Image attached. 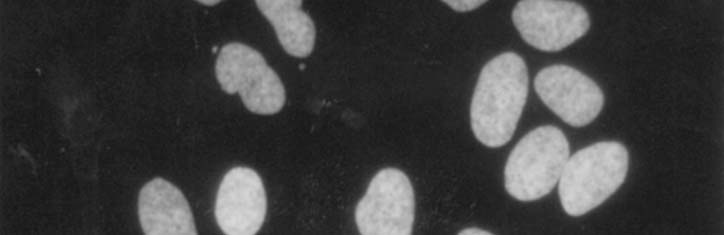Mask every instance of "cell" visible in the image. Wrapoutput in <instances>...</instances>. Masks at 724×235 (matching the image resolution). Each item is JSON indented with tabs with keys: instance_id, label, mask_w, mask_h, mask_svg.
<instances>
[{
	"instance_id": "obj_1",
	"label": "cell",
	"mask_w": 724,
	"mask_h": 235,
	"mask_svg": "<svg viewBox=\"0 0 724 235\" xmlns=\"http://www.w3.org/2000/svg\"><path fill=\"white\" fill-rule=\"evenodd\" d=\"M528 94L527 66L514 52L497 55L482 68L470 106L479 142L497 148L513 136Z\"/></svg>"
},
{
	"instance_id": "obj_2",
	"label": "cell",
	"mask_w": 724,
	"mask_h": 235,
	"mask_svg": "<svg viewBox=\"0 0 724 235\" xmlns=\"http://www.w3.org/2000/svg\"><path fill=\"white\" fill-rule=\"evenodd\" d=\"M628 164V151L617 141L597 142L575 152L559 178L564 211L581 216L602 204L624 182Z\"/></svg>"
},
{
	"instance_id": "obj_3",
	"label": "cell",
	"mask_w": 724,
	"mask_h": 235,
	"mask_svg": "<svg viewBox=\"0 0 724 235\" xmlns=\"http://www.w3.org/2000/svg\"><path fill=\"white\" fill-rule=\"evenodd\" d=\"M570 155L564 133L552 125L527 133L508 156L504 181L506 191L520 201H534L551 192Z\"/></svg>"
},
{
	"instance_id": "obj_4",
	"label": "cell",
	"mask_w": 724,
	"mask_h": 235,
	"mask_svg": "<svg viewBox=\"0 0 724 235\" xmlns=\"http://www.w3.org/2000/svg\"><path fill=\"white\" fill-rule=\"evenodd\" d=\"M215 74L227 94L238 93L245 107L256 114L279 112L285 104V88L263 55L250 46L224 45L217 57Z\"/></svg>"
},
{
	"instance_id": "obj_5",
	"label": "cell",
	"mask_w": 724,
	"mask_h": 235,
	"mask_svg": "<svg viewBox=\"0 0 724 235\" xmlns=\"http://www.w3.org/2000/svg\"><path fill=\"white\" fill-rule=\"evenodd\" d=\"M414 191L407 175L384 168L371 180L355 209L362 235H410L414 222Z\"/></svg>"
},
{
	"instance_id": "obj_6",
	"label": "cell",
	"mask_w": 724,
	"mask_h": 235,
	"mask_svg": "<svg viewBox=\"0 0 724 235\" xmlns=\"http://www.w3.org/2000/svg\"><path fill=\"white\" fill-rule=\"evenodd\" d=\"M512 20L525 42L546 52L562 50L590 27L587 11L565 0H521L513 9Z\"/></svg>"
},
{
	"instance_id": "obj_7",
	"label": "cell",
	"mask_w": 724,
	"mask_h": 235,
	"mask_svg": "<svg viewBox=\"0 0 724 235\" xmlns=\"http://www.w3.org/2000/svg\"><path fill=\"white\" fill-rule=\"evenodd\" d=\"M534 88L542 102L573 127L591 123L604 103L600 87L568 65L556 64L540 70L534 79Z\"/></svg>"
},
{
	"instance_id": "obj_8",
	"label": "cell",
	"mask_w": 724,
	"mask_h": 235,
	"mask_svg": "<svg viewBox=\"0 0 724 235\" xmlns=\"http://www.w3.org/2000/svg\"><path fill=\"white\" fill-rule=\"evenodd\" d=\"M267 211L263 181L252 168L236 166L223 177L216 196L215 219L226 235H254Z\"/></svg>"
},
{
	"instance_id": "obj_9",
	"label": "cell",
	"mask_w": 724,
	"mask_h": 235,
	"mask_svg": "<svg viewBox=\"0 0 724 235\" xmlns=\"http://www.w3.org/2000/svg\"><path fill=\"white\" fill-rule=\"evenodd\" d=\"M139 221L146 235H197L185 196L160 177L146 183L138 198Z\"/></svg>"
},
{
	"instance_id": "obj_10",
	"label": "cell",
	"mask_w": 724,
	"mask_h": 235,
	"mask_svg": "<svg viewBox=\"0 0 724 235\" xmlns=\"http://www.w3.org/2000/svg\"><path fill=\"white\" fill-rule=\"evenodd\" d=\"M255 3L289 55L304 58L311 54L316 29L311 17L303 11L301 0H257Z\"/></svg>"
},
{
	"instance_id": "obj_11",
	"label": "cell",
	"mask_w": 724,
	"mask_h": 235,
	"mask_svg": "<svg viewBox=\"0 0 724 235\" xmlns=\"http://www.w3.org/2000/svg\"><path fill=\"white\" fill-rule=\"evenodd\" d=\"M443 3L449 5L453 10L458 12H467L471 11L475 8H478L480 5L486 3V1L483 0H445Z\"/></svg>"
},
{
	"instance_id": "obj_12",
	"label": "cell",
	"mask_w": 724,
	"mask_h": 235,
	"mask_svg": "<svg viewBox=\"0 0 724 235\" xmlns=\"http://www.w3.org/2000/svg\"><path fill=\"white\" fill-rule=\"evenodd\" d=\"M458 234L459 235H491L492 233L487 230L481 229V228L470 227V228L463 229Z\"/></svg>"
},
{
	"instance_id": "obj_13",
	"label": "cell",
	"mask_w": 724,
	"mask_h": 235,
	"mask_svg": "<svg viewBox=\"0 0 724 235\" xmlns=\"http://www.w3.org/2000/svg\"><path fill=\"white\" fill-rule=\"evenodd\" d=\"M199 3L206 5V6H214L216 4H219L221 1L219 0H200Z\"/></svg>"
}]
</instances>
